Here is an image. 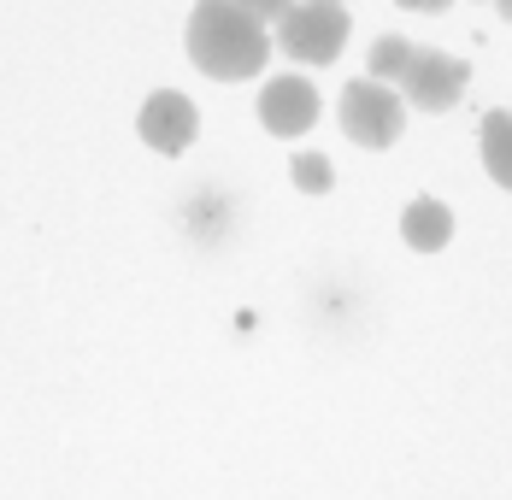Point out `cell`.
<instances>
[{"mask_svg": "<svg viewBox=\"0 0 512 500\" xmlns=\"http://www.w3.org/2000/svg\"><path fill=\"white\" fill-rule=\"evenodd\" d=\"M183 42H189V59L218 83H248L271 59V30L236 0H195Z\"/></svg>", "mask_w": 512, "mask_h": 500, "instance_id": "6da1fadb", "label": "cell"}, {"mask_svg": "<svg viewBox=\"0 0 512 500\" xmlns=\"http://www.w3.org/2000/svg\"><path fill=\"white\" fill-rule=\"evenodd\" d=\"M277 48L301 65H330L348 48V6L342 0H295L277 18Z\"/></svg>", "mask_w": 512, "mask_h": 500, "instance_id": "7a4b0ae2", "label": "cell"}, {"mask_svg": "<svg viewBox=\"0 0 512 500\" xmlns=\"http://www.w3.org/2000/svg\"><path fill=\"white\" fill-rule=\"evenodd\" d=\"M336 112H342L348 142H359V148H395L407 130V100L389 83H371V77H354L336 100Z\"/></svg>", "mask_w": 512, "mask_h": 500, "instance_id": "3957f363", "label": "cell"}, {"mask_svg": "<svg viewBox=\"0 0 512 500\" xmlns=\"http://www.w3.org/2000/svg\"><path fill=\"white\" fill-rule=\"evenodd\" d=\"M465 83H471L465 59L436 53V48H412V65H407V77H401V100H407L412 112H448V106H460Z\"/></svg>", "mask_w": 512, "mask_h": 500, "instance_id": "277c9868", "label": "cell"}, {"mask_svg": "<svg viewBox=\"0 0 512 500\" xmlns=\"http://www.w3.org/2000/svg\"><path fill=\"white\" fill-rule=\"evenodd\" d=\"M136 130H142V142L154 153H183L195 142V130H201V118H195V100L177 95V89H159V95L142 100V118H136Z\"/></svg>", "mask_w": 512, "mask_h": 500, "instance_id": "5b68a950", "label": "cell"}, {"mask_svg": "<svg viewBox=\"0 0 512 500\" xmlns=\"http://www.w3.org/2000/svg\"><path fill=\"white\" fill-rule=\"evenodd\" d=\"M259 124L271 136H307L318 124V89L307 77H271L259 89Z\"/></svg>", "mask_w": 512, "mask_h": 500, "instance_id": "8992f818", "label": "cell"}, {"mask_svg": "<svg viewBox=\"0 0 512 500\" xmlns=\"http://www.w3.org/2000/svg\"><path fill=\"white\" fill-rule=\"evenodd\" d=\"M401 236H407L418 253H436V248H448V236H454V212L442 206V200H430V195H418L407 206V218H401Z\"/></svg>", "mask_w": 512, "mask_h": 500, "instance_id": "52a82bcc", "label": "cell"}, {"mask_svg": "<svg viewBox=\"0 0 512 500\" xmlns=\"http://www.w3.org/2000/svg\"><path fill=\"white\" fill-rule=\"evenodd\" d=\"M477 148H483V165H489V177L512 189V112H489L483 118V136H477Z\"/></svg>", "mask_w": 512, "mask_h": 500, "instance_id": "ba28073f", "label": "cell"}, {"mask_svg": "<svg viewBox=\"0 0 512 500\" xmlns=\"http://www.w3.org/2000/svg\"><path fill=\"white\" fill-rule=\"evenodd\" d=\"M412 65V42L407 36H377L371 53H365V71H371V83H401Z\"/></svg>", "mask_w": 512, "mask_h": 500, "instance_id": "9c48e42d", "label": "cell"}, {"mask_svg": "<svg viewBox=\"0 0 512 500\" xmlns=\"http://www.w3.org/2000/svg\"><path fill=\"white\" fill-rule=\"evenodd\" d=\"M295 183H301L307 195L330 189V159H318V153H301V159H295Z\"/></svg>", "mask_w": 512, "mask_h": 500, "instance_id": "30bf717a", "label": "cell"}, {"mask_svg": "<svg viewBox=\"0 0 512 500\" xmlns=\"http://www.w3.org/2000/svg\"><path fill=\"white\" fill-rule=\"evenodd\" d=\"M236 6H242V12H254L259 24H277V18H283L295 0H236Z\"/></svg>", "mask_w": 512, "mask_h": 500, "instance_id": "8fae6325", "label": "cell"}, {"mask_svg": "<svg viewBox=\"0 0 512 500\" xmlns=\"http://www.w3.org/2000/svg\"><path fill=\"white\" fill-rule=\"evenodd\" d=\"M395 6H407V12H448L454 0H395Z\"/></svg>", "mask_w": 512, "mask_h": 500, "instance_id": "7c38bea8", "label": "cell"}, {"mask_svg": "<svg viewBox=\"0 0 512 500\" xmlns=\"http://www.w3.org/2000/svg\"><path fill=\"white\" fill-rule=\"evenodd\" d=\"M495 6H501V18H507V24H512V0H495Z\"/></svg>", "mask_w": 512, "mask_h": 500, "instance_id": "4fadbf2b", "label": "cell"}]
</instances>
